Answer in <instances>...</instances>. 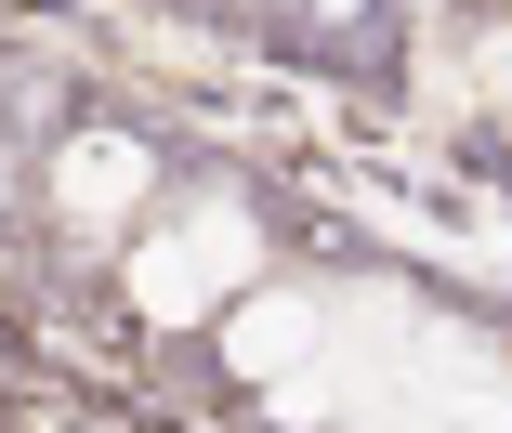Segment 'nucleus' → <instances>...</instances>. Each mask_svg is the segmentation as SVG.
Here are the masks:
<instances>
[{
  "instance_id": "f257e3e1",
  "label": "nucleus",
  "mask_w": 512,
  "mask_h": 433,
  "mask_svg": "<svg viewBox=\"0 0 512 433\" xmlns=\"http://www.w3.org/2000/svg\"><path fill=\"white\" fill-rule=\"evenodd\" d=\"M237 263H250V224H237V210H197L184 237H145V250H132V302L171 329V315H197V289L237 276Z\"/></svg>"
},
{
  "instance_id": "f03ea898",
  "label": "nucleus",
  "mask_w": 512,
  "mask_h": 433,
  "mask_svg": "<svg viewBox=\"0 0 512 433\" xmlns=\"http://www.w3.org/2000/svg\"><path fill=\"white\" fill-rule=\"evenodd\" d=\"M224 355H237L250 381H289L302 355H316V302H302V289H250V302L224 315Z\"/></svg>"
},
{
  "instance_id": "7ed1b4c3",
  "label": "nucleus",
  "mask_w": 512,
  "mask_h": 433,
  "mask_svg": "<svg viewBox=\"0 0 512 433\" xmlns=\"http://www.w3.org/2000/svg\"><path fill=\"white\" fill-rule=\"evenodd\" d=\"M132 197H145V145L132 132H79L53 158V210H79V224H106V210H132Z\"/></svg>"
},
{
  "instance_id": "20e7f679",
  "label": "nucleus",
  "mask_w": 512,
  "mask_h": 433,
  "mask_svg": "<svg viewBox=\"0 0 512 433\" xmlns=\"http://www.w3.org/2000/svg\"><path fill=\"white\" fill-rule=\"evenodd\" d=\"M0 197H14V171H0Z\"/></svg>"
}]
</instances>
